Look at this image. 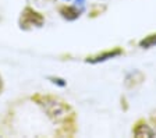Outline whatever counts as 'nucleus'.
Returning <instances> with one entry per match:
<instances>
[{"instance_id":"f03ea898","label":"nucleus","mask_w":156,"mask_h":138,"mask_svg":"<svg viewBox=\"0 0 156 138\" xmlns=\"http://www.w3.org/2000/svg\"><path fill=\"white\" fill-rule=\"evenodd\" d=\"M20 28L24 31L32 30V28H41L45 24V17L39 11L34 10L32 7L27 6L23 11H21V16H20Z\"/></svg>"},{"instance_id":"423d86ee","label":"nucleus","mask_w":156,"mask_h":138,"mask_svg":"<svg viewBox=\"0 0 156 138\" xmlns=\"http://www.w3.org/2000/svg\"><path fill=\"white\" fill-rule=\"evenodd\" d=\"M58 13L67 21H75L81 16V10H78L77 7H74V6H67V4L60 7V9H58Z\"/></svg>"},{"instance_id":"7ed1b4c3","label":"nucleus","mask_w":156,"mask_h":138,"mask_svg":"<svg viewBox=\"0 0 156 138\" xmlns=\"http://www.w3.org/2000/svg\"><path fill=\"white\" fill-rule=\"evenodd\" d=\"M124 50L119 46L116 48H112V49H107V50H103V52H99L94 56H88L85 59L87 63H91V64H96V63H102V62H106V60H110V59H114V57L120 56L123 55Z\"/></svg>"},{"instance_id":"0eeeda50","label":"nucleus","mask_w":156,"mask_h":138,"mask_svg":"<svg viewBox=\"0 0 156 138\" xmlns=\"http://www.w3.org/2000/svg\"><path fill=\"white\" fill-rule=\"evenodd\" d=\"M140 46L142 49H151L153 46H156V32L153 34H149V35H146L145 38L140 41Z\"/></svg>"},{"instance_id":"f257e3e1","label":"nucleus","mask_w":156,"mask_h":138,"mask_svg":"<svg viewBox=\"0 0 156 138\" xmlns=\"http://www.w3.org/2000/svg\"><path fill=\"white\" fill-rule=\"evenodd\" d=\"M32 101L42 109L55 124H63L64 122L75 117V113L71 110L70 105L60 98L50 95H34Z\"/></svg>"},{"instance_id":"39448f33","label":"nucleus","mask_w":156,"mask_h":138,"mask_svg":"<svg viewBox=\"0 0 156 138\" xmlns=\"http://www.w3.org/2000/svg\"><path fill=\"white\" fill-rule=\"evenodd\" d=\"M145 78L146 77L142 71L134 70V71H131L130 74H127L126 80H124V87L128 89H133V88H135V87L141 85V84L145 81Z\"/></svg>"},{"instance_id":"20e7f679","label":"nucleus","mask_w":156,"mask_h":138,"mask_svg":"<svg viewBox=\"0 0 156 138\" xmlns=\"http://www.w3.org/2000/svg\"><path fill=\"white\" fill-rule=\"evenodd\" d=\"M133 135L136 138H151L156 135V130L152 128V126L148 124L144 119H140L133 126Z\"/></svg>"},{"instance_id":"1a4fd4ad","label":"nucleus","mask_w":156,"mask_h":138,"mask_svg":"<svg viewBox=\"0 0 156 138\" xmlns=\"http://www.w3.org/2000/svg\"><path fill=\"white\" fill-rule=\"evenodd\" d=\"M103 10H105V7H98L96 10H94V11L91 13V16H92V17H95V16H98V14H101Z\"/></svg>"},{"instance_id":"9b49d317","label":"nucleus","mask_w":156,"mask_h":138,"mask_svg":"<svg viewBox=\"0 0 156 138\" xmlns=\"http://www.w3.org/2000/svg\"><path fill=\"white\" fill-rule=\"evenodd\" d=\"M2 91H3V78L0 76V94H2Z\"/></svg>"},{"instance_id":"f8f14e48","label":"nucleus","mask_w":156,"mask_h":138,"mask_svg":"<svg viewBox=\"0 0 156 138\" xmlns=\"http://www.w3.org/2000/svg\"><path fill=\"white\" fill-rule=\"evenodd\" d=\"M67 2H68V0H67Z\"/></svg>"},{"instance_id":"6e6552de","label":"nucleus","mask_w":156,"mask_h":138,"mask_svg":"<svg viewBox=\"0 0 156 138\" xmlns=\"http://www.w3.org/2000/svg\"><path fill=\"white\" fill-rule=\"evenodd\" d=\"M48 80L52 82V84H55V85H58V87H66V85H67V81H66L64 78H60V77L49 76Z\"/></svg>"},{"instance_id":"9d476101","label":"nucleus","mask_w":156,"mask_h":138,"mask_svg":"<svg viewBox=\"0 0 156 138\" xmlns=\"http://www.w3.org/2000/svg\"><path fill=\"white\" fill-rule=\"evenodd\" d=\"M151 122H152L153 126H156V112H153L152 115H151Z\"/></svg>"}]
</instances>
